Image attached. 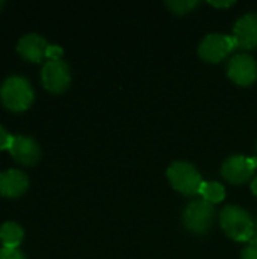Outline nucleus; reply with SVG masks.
Masks as SVG:
<instances>
[{
	"instance_id": "obj_1",
	"label": "nucleus",
	"mask_w": 257,
	"mask_h": 259,
	"mask_svg": "<svg viewBox=\"0 0 257 259\" xmlns=\"http://www.w3.org/2000/svg\"><path fill=\"white\" fill-rule=\"evenodd\" d=\"M221 228L235 241H251L256 234V225L251 215L238 205H229L220 215Z\"/></svg>"
},
{
	"instance_id": "obj_2",
	"label": "nucleus",
	"mask_w": 257,
	"mask_h": 259,
	"mask_svg": "<svg viewBox=\"0 0 257 259\" xmlns=\"http://www.w3.org/2000/svg\"><path fill=\"white\" fill-rule=\"evenodd\" d=\"M0 100L14 112L26 111L33 102V88L24 76H8L0 85Z\"/></svg>"
},
{
	"instance_id": "obj_3",
	"label": "nucleus",
	"mask_w": 257,
	"mask_h": 259,
	"mask_svg": "<svg viewBox=\"0 0 257 259\" xmlns=\"http://www.w3.org/2000/svg\"><path fill=\"white\" fill-rule=\"evenodd\" d=\"M167 176L170 179L171 187L186 196H192L198 193L203 184V179L198 170L191 162H186V161L173 162L167 170Z\"/></svg>"
},
{
	"instance_id": "obj_4",
	"label": "nucleus",
	"mask_w": 257,
	"mask_h": 259,
	"mask_svg": "<svg viewBox=\"0 0 257 259\" xmlns=\"http://www.w3.org/2000/svg\"><path fill=\"white\" fill-rule=\"evenodd\" d=\"M236 47L238 44L233 36L226 33H209L200 42L198 55L208 62H218Z\"/></svg>"
},
{
	"instance_id": "obj_5",
	"label": "nucleus",
	"mask_w": 257,
	"mask_h": 259,
	"mask_svg": "<svg viewBox=\"0 0 257 259\" xmlns=\"http://www.w3.org/2000/svg\"><path fill=\"white\" fill-rule=\"evenodd\" d=\"M214 215V205L204 199H200L188 205V208L183 212V223L189 231L195 234H204L212 226Z\"/></svg>"
},
{
	"instance_id": "obj_6",
	"label": "nucleus",
	"mask_w": 257,
	"mask_h": 259,
	"mask_svg": "<svg viewBox=\"0 0 257 259\" xmlns=\"http://www.w3.org/2000/svg\"><path fill=\"white\" fill-rule=\"evenodd\" d=\"M41 79L44 87L52 93H62L71 80L70 67L62 59H48L41 70Z\"/></svg>"
},
{
	"instance_id": "obj_7",
	"label": "nucleus",
	"mask_w": 257,
	"mask_h": 259,
	"mask_svg": "<svg viewBox=\"0 0 257 259\" xmlns=\"http://www.w3.org/2000/svg\"><path fill=\"white\" fill-rule=\"evenodd\" d=\"M257 168V158L233 155L223 162L221 173L232 184H242L248 181Z\"/></svg>"
},
{
	"instance_id": "obj_8",
	"label": "nucleus",
	"mask_w": 257,
	"mask_h": 259,
	"mask_svg": "<svg viewBox=\"0 0 257 259\" xmlns=\"http://www.w3.org/2000/svg\"><path fill=\"white\" fill-rule=\"evenodd\" d=\"M229 77L241 87H248L257 79V62L251 55L239 53L229 61Z\"/></svg>"
},
{
	"instance_id": "obj_9",
	"label": "nucleus",
	"mask_w": 257,
	"mask_h": 259,
	"mask_svg": "<svg viewBox=\"0 0 257 259\" xmlns=\"http://www.w3.org/2000/svg\"><path fill=\"white\" fill-rule=\"evenodd\" d=\"M11 156L23 164V165H33L41 158V147L32 137L26 135H12V143L9 147Z\"/></svg>"
},
{
	"instance_id": "obj_10",
	"label": "nucleus",
	"mask_w": 257,
	"mask_h": 259,
	"mask_svg": "<svg viewBox=\"0 0 257 259\" xmlns=\"http://www.w3.org/2000/svg\"><path fill=\"white\" fill-rule=\"evenodd\" d=\"M47 47H48V42L47 39L36 33V32H29V33H24L18 42H17V50L18 53L27 59V61H33V62H39L45 53H47Z\"/></svg>"
},
{
	"instance_id": "obj_11",
	"label": "nucleus",
	"mask_w": 257,
	"mask_h": 259,
	"mask_svg": "<svg viewBox=\"0 0 257 259\" xmlns=\"http://www.w3.org/2000/svg\"><path fill=\"white\" fill-rule=\"evenodd\" d=\"M233 38L236 39L238 47H257V12H248L236 21Z\"/></svg>"
},
{
	"instance_id": "obj_12",
	"label": "nucleus",
	"mask_w": 257,
	"mask_h": 259,
	"mask_svg": "<svg viewBox=\"0 0 257 259\" xmlns=\"http://www.w3.org/2000/svg\"><path fill=\"white\" fill-rule=\"evenodd\" d=\"M29 187V178L24 171L9 168L0 171V194L5 197H18Z\"/></svg>"
},
{
	"instance_id": "obj_13",
	"label": "nucleus",
	"mask_w": 257,
	"mask_h": 259,
	"mask_svg": "<svg viewBox=\"0 0 257 259\" xmlns=\"http://www.w3.org/2000/svg\"><path fill=\"white\" fill-rule=\"evenodd\" d=\"M23 235H24L23 228L15 222H5L0 226V241L3 247L17 249V246L23 240Z\"/></svg>"
},
{
	"instance_id": "obj_14",
	"label": "nucleus",
	"mask_w": 257,
	"mask_h": 259,
	"mask_svg": "<svg viewBox=\"0 0 257 259\" xmlns=\"http://www.w3.org/2000/svg\"><path fill=\"white\" fill-rule=\"evenodd\" d=\"M198 194H201L204 200H208L209 203L214 205V203H218V202L224 200V197H226V188L220 182H214V181L212 182H204L203 181Z\"/></svg>"
},
{
	"instance_id": "obj_15",
	"label": "nucleus",
	"mask_w": 257,
	"mask_h": 259,
	"mask_svg": "<svg viewBox=\"0 0 257 259\" xmlns=\"http://www.w3.org/2000/svg\"><path fill=\"white\" fill-rule=\"evenodd\" d=\"M197 5V0H167V6L176 14H186Z\"/></svg>"
},
{
	"instance_id": "obj_16",
	"label": "nucleus",
	"mask_w": 257,
	"mask_h": 259,
	"mask_svg": "<svg viewBox=\"0 0 257 259\" xmlns=\"http://www.w3.org/2000/svg\"><path fill=\"white\" fill-rule=\"evenodd\" d=\"M0 259H24V255L18 249L2 247L0 249Z\"/></svg>"
},
{
	"instance_id": "obj_17",
	"label": "nucleus",
	"mask_w": 257,
	"mask_h": 259,
	"mask_svg": "<svg viewBox=\"0 0 257 259\" xmlns=\"http://www.w3.org/2000/svg\"><path fill=\"white\" fill-rule=\"evenodd\" d=\"M11 143H12V135L3 126H0V150H3V149L9 150Z\"/></svg>"
},
{
	"instance_id": "obj_18",
	"label": "nucleus",
	"mask_w": 257,
	"mask_h": 259,
	"mask_svg": "<svg viewBox=\"0 0 257 259\" xmlns=\"http://www.w3.org/2000/svg\"><path fill=\"white\" fill-rule=\"evenodd\" d=\"M241 259H257V241L248 243V246L242 250Z\"/></svg>"
},
{
	"instance_id": "obj_19",
	"label": "nucleus",
	"mask_w": 257,
	"mask_h": 259,
	"mask_svg": "<svg viewBox=\"0 0 257 259\" xmlns=\"http://www.w3.org/2000/svg\"><path fill=\"white\" fill-rule=\"evenodd\" d=\"M62 53H64L62 47H59V46H52V44H48L45 56H47L48 59H61Z\"/></svg>"
},
{
	"instance_id": "obj_20",
	"label": "nucleus",
	"mask_w": 257,
	"mask_h": 259,
	"mask_svg": "<svg viewBox=\"0 0 257 259\" xmlns=\"http://www.w3.org/2000/svg\"><path fill=\"white\" fill-rule=\"evenodd\" d=\"M235 2L233 0H229V2H211V5L217 6V8H226V6H232Z\"/></svg>"
},
{
	"instance_id": "obj_21",
	"label": "nucleus",
	"mask_w": 257,
	"mask_h": 259,
	"mask_svg": "<svg viewBox=\"0 0 257 259\" xmlns=\"http://www.w3.org/2000/svg\"><path fill=\"white\" fill-rule=\"evenodd\" d=\"M251 191L257 196V178L256 179H253V182H251Z\"/></svg>"
},
{
	"instance_id": "obj_22",
	"label": "nucleus",
	"mask_w": 257,
	"mask_h": 259,
	"mask_svg": "<svg viewBox=\"0 0 257 259\" xmlns=\"http://www.w3.org/2000/svg\"><path fill=\"white\" fill-rule=\"evenodd\" d=\"M251 241H257V223H256V234H254V238Z\"/></svg>"
},
{
	"instance_id": "obj_23",
	"label": "nucleus",
	"mask_w": 257,
	"mask_h": 259,
	"mask_svg": "<svg viewBox=\"0 0 257 259\" xmlns=\"http://www.w3.org/2000/svg\"><path fill=\"white\" fill-rule=\"evenodd\" d=\"M2 6H3V2H2V0H0V8H2Z\"/></svg>"
}]
</instances>
